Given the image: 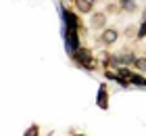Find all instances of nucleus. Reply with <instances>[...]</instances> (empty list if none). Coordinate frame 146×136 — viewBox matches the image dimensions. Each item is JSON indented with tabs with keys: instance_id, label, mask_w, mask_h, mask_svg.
Instances as JSON below:
<instances>
[{
	"instance_id": "f257e3e1",
	"label": "nucleus",
	"mask_w": 146,
	"mask_h": 136,
	"mask_svg": "<svg viewBox=\"0 0 146 136\" xmlns=\"http://www.w3.org/2000/svg\"><path fill=\"white\" fill-rule=\"evenodd\" d=\"M63 21H65V44L73 52L77 46V19L73 13L63 11Z\"/></svg>"
},
{
	"instance_id": "f03ea898",
	"label": "nucleus",
	"mask_w": 146,
	"mask_h": 136,
	"mask_svg": "<svg viewBox=\"0 0 146 136\" xmlns=\"http://www.w3.org/2000/svg\"><path fill=\"white\" fill-rule=\"evenodd\" d=\"M77 61L86 67V69H92V61H90V52H88V50H84V48L79 50V52H77Z\"/></svg>"
},
{
	"instance_id": "7ed1b4c3",
	"label": "nucleus",
	"mask_w": 146,
	"mask_h": 136,
	"mask_svg": "<svg viewBox=\"0 0 146 136\" xmlns=\"http://www.w3.org/2000/svg\"><path fill=\"white\" fill-rule=\"evenodd\" d=\"M96 98H98V100H96L98 105H100L102 109H107V86H104V84L100 86V90H98V96H96Z\"/></svg>"
},
{
	"instance_id": "20e7f679",
	"label": "nucleus",
	"mask_w": 146,
	"mask_h": 136,
	"mask_svg": "<svg viewBox=\"0 0 146 136\" xmlns=\"http://www.w3.org/2000/svg\"><path fill=\"white\" fill-rule=\"evenodd\" d=\"M115 40H117V31L115 29H107V31L102 33V42L104 44H113Z\"/></svg>"
},
{
	"instance_id": "39448f33",
	"label": "nucleus",
	"mask_w": 146,
	"mask_h": 136,
	"mask_svg": "<svg viewBox=\"0 0 146 136\" xmlns=\"http://www.w3.org/2000/svg\"><path fill=\"white\" fill-rule=\"evenodd\" d=\"M77 9L82 11V13H88V11L92 9V4L88 2V0H77Z\"/></svg>"
},
{
	"instance_id": "423d86ee",
	"label": "nucleus",
	"mask_w": 146,
	"mask_h": 136,
	"mask_svg": "<svg viewBox=\"0 0 146 136\" xmlns=\"http://www.w3.org/2000/svg\"><path fill=\"white\" fill-rule=\"evenodd\" d=\"M121 6L125 11H134L136 9V2H134V0H121Z\"/></svg>"
},
{
	"instance_id": "0eeeda50",
	"label": "nucleus",
	"mask_w": 146,
	"mask_h": 136,
	"mask_svg": "<svg viewBox=\"0 0 146 136\" xmlns=\"http://www.w3.org/2000/svg\"><path fill=\"white\" fill-rule=\"evenodd\" d=\"M92 25L94 27H102L104 25V15H96L94 19H92Z\"/></svg>"
},
{
	"instance_id": "6e6552de",
	"label": "nucleus",
	"mask_w": 146,
	"mask_h": 136,
	"mask_svg": "<svg viewBox=\"0 0 146 136\" xmlns=\"http://www.w3.org/2000/svg\"><path fill=\"white\" fill-rule=\"evenodd\" d=\"M129 82H134L136 86H146V80H144V78H138V76H134V73H131Z\"/></svg>"
},
{
	"instance_id": "1a4fd4ad",
	"label": "nucleus",
	"mask_w": 146,
	"mask_h": 136,
	"mask_svg": "<svg viewBox=\"0 0 146 136\" xmlns=\"http://www.w3.org/2000/svg\"><path fill=\"white\" fill-rule=\"evenodd\" d=\"M136 67L140 71H146V59H136Z\"/></svg>"
},
{
	"instance_id": "9d476101",
	"label": "nucleus",
	"mask_w": 146,
	"mask_h": 136,
	"mask_svg": "<svg viewBox=\"0 0 146 136\" xmlns=\"http://www.w3.org/2000/svg\"><path fill=\"white\" fill-rule=\"evenodd\" d=\"M23 136H38V126H31V128H27Z\"/></svg>"
},
{
	"instance_id": "9b49d317",
	"label": "nucleus",
	"mask_w": 146,
	"mask_h": 136,
	"mask_svg": "<svg viewBox=\"0 0 146 136\" xmlns=\"http://www.w3.org/2000/svg\"><path fill=\"white\" fill-rule=\"evenodd\" d=\"M138 36H140V38H144V36H146V21L142 23V27H140V31H138Z\"/></svg>"
}]
</instances>
